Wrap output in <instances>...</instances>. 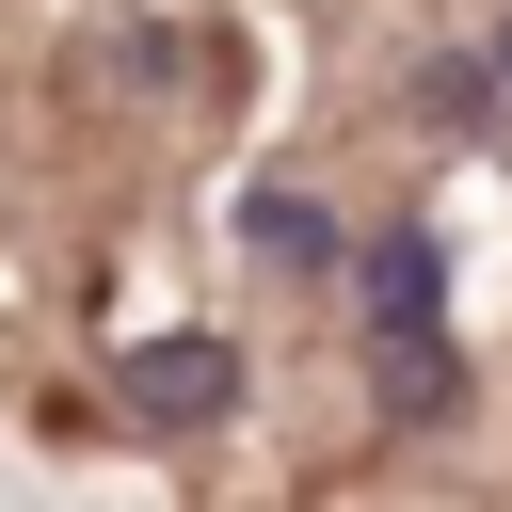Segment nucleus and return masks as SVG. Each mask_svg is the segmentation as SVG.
Wrapping results in <instances>:
<instances>
[{"label":"nucleus","instance_id":"f257e3e1","mask_svg":"<svg viewBox=\"0 0 512 512\" xmlns=\"http://www.w3.org/2000/svg\"><path fill=\"white\" fill-rule=\"evenodd\" d=\"M112 384L144 432H208V416H240V336H144Z\"/></svg>","mask_w":512,"mask_h":512},{"label":"nucleus","instance_id":"f03ea898","mask_svg":"<svg viewBox=\"0 0 512 512\" xmlns=\"http://www.w3.org/2000/svg\"><path fill=\"white\" fill-rule=\"evenodd\" d=\"M352 320H368V336H400V320H448V240H432V224H384V240H352Z\"/></svg>","mask_w":512,"mask_h":512},{"label":"nucleus","instance_id":"7ed1b4c3","mask_svg":"<svg viewBox=\"0 0 512 512\" xmlns=\"http://www.w3.org/2000/svg\"><path fill=\"white\" fill-rule=\"evenodd\" d=\"M368 384H384V416H400V432H448V416H464V352H448V320L368 336Z\"/></svg>","mask_w":512,"mask_h":512},{"label":"nucleus","instance_id":"20e7f679","mask_svg":"<svg viewBox=\"0 0 512 512\" xmlns=\"http://www.w3.org/2000/svg\"><path fill=\"white\" fill-rule=\"evenodd\" d=\"M240 240H256V256H272V272H320V288H336V272H352V224H336V208H320V192H256V208H240Z\"/></svg>","mask_w":512,"mask_h":512},{"label":"nucleus","instance_id":"39448f33","mask_svg":"<svg viewBox=\"0 0 512 512\" xmlns=\"http://www.w3.org/2000/svg\"><path fill=\"white\" fill-rule=\"evenodd\" d=\"M496 96H512V64H496V48H448V64H416V112H432V128H480Z\"/></svg>","mask_w":512,"mask_h":512},{"label":"nucleus","instance_id":"423d86ee","mask_svg":"<svg viewBox=\"0 0 512 512\" xmlns=\"http://www.w3.org/2000/svg\"><path fill=\"white\" fill-rule=\"evenodd\" d=\"M496 64H512V16H496Z\"/></svg>","mask_w":512,"mask_h":512}]
</instances>
